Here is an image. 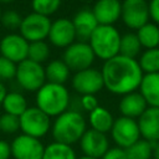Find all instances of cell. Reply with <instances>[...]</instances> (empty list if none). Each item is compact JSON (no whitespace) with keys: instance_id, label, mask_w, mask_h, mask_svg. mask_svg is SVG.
Instances as JSON below:
<instances>
[{"instance_id":"1","label":"cell","mask_w":159,"mask_h":159,"mask_svg":"<svg viewBox=\"0 0 159 159\" xmlns=\"http://www.w3.org/2000/svg\"><path fill=\"white\" fill-rule=\"evenodd\" d=\"M104 87L113 94H128L139 88L144 76L134 58L117 55L104 61L101 70Z\"/></svg>"},{"instance_id":"2","label":"cell","mask_w":159,"mask_h":159,"mask_svg":"<svg viewBox=\"0 0 159 159\" xmlns=\"http://www.w3.org/2000/svg\"><path fill=\"white\" fill-rule=\"evenodd\" d=\"M86 130V120L83 116L73 109L60 114L52 124V137L55 142L67 145L80 142Z\"/></svg>"},{"instance_id":"3","label":"cell","mask_w":159,"mask_h":159,"mask_svg":"<svg viewBox=\"0 0 159 159\" xmlns=\"http://www.w3.org/2000/svg\"><path fill=\"white\" fill-rule=\"evenodd\" d=\"M70 93L63 84L45 83L36 92V107L48 117H58L67 111Z\"/></svg>"},{"instance_id":"4","label":"cell","mask_w":159,"mask_h":159,"mask_svg":"<svg viewBox=\"0 0 159 159\" xmlns=\"http://www.w3.org/2000/svg\"><path fill=\"white\" fill-rule=\"evenodd\" d=\"M88 43L94 56L107 61L119 55L120 35L112 25H98L91 35Z\"/></svg>"},{"instance_id":"5","label":"cell","mask_w":159,"mask_h":159,"mask_svg":"<svg viewBox=\"0 0 159 159\" xmlns=\"http://www.w3.org/2000/svg\"><path fill=\"white\" fill-rule=\"evenodd\" d=\"M15 78L20 87L30 92H37L46 81L45 68L41 63L34 62L29 58L17 63Z\"/></svg>"},{"instance_id":"6","label":"cell","mask_w":159,"mask_h":159,"mask_svg":"<svg viewBox=\"0 0 159 159\" xmlns=\"http://www.w3.org/2000/svg\"><path fill=\"white\" fill-rule=\"evenodd\" d=\"M51 128L50 117L37 107H29L20 116V129L24 134L40 139Z\"/></svg>"},{"instance_id":"7","label":"cell","mask_w":159,"mask_h":159,"mask_svg":"<svg viewBox=\"0 0 159 159\" xmlns=\"http://www.w3.org/2000/svg\"><path fill=\"white\" fill-rule=\"evenodd\" d=\"M111 135L117 147L127 149L140 139V132L137 119L127 118L120 116L114 119V123L111 129Z\"/></svg>"},{"instance_id":"8","label":"cell","mask_w":159,"mask_h":159,"mask_svg":"<svg viewBox=\"0 0 159 159\" xmlns=\"http://www.w3.org/2000/svg\"><path fill=\"white\" fill-rule=\"evenodd\" d=\"M94 53L89 46V43L84 41L73 42L68 47H66L63 52V62L67 65L70 71H82L87 70L92 66L94 61Z\"/></svg>"},{"instance_id":"9","label":"cell","mask_w":159,"mask_h":159,"mask_svg":"<svg viewBox=\"0 0 159 159\" xmlns=\"http://www.w3.org/2000/svg\"><path fill=\"white\" fill-rule=\"evenodd\" d=\"M51 21L47 16L31 12L22 17L20 25V35L30 43L35 41H43L48 37Z\"/></svg>"},{"instance_id":"10","label":"cell","mask_w":159,"mask_h":159,"mask_svg":"<svg viewBox=\"0 0 159 159\" xmlns=\"http://www.w3.org/2000/svg\"><path fill=\"white\" fill-rule=\"evenodd\" d=\"M120 19L132 30H138L149 22V2L147 0H124Z\"/></svg>"},{"instance_id":"11","label":"cell","mask_w":159,"mask_h":159,"mask_svg":"<svg viewBox=\"0 0 159 159\" xmlns=\"http://www.w3.org/2000/svg\"><path fill=\"white\" fill-rule=\"evenodd\" d=\"M11 155L15 159H42L45 147L40 139L20 134L10 144Z\"/></svg>"},{"instance_id":"12","label":"cell","mask_w":159,"mask_h":159,"mask_svg":"<svg viewBox=\"0 0 159 159\" xmlns=\"http://www.w3.org/2000/svg\"><path fill=\"white\" fill-rule=\"evenodd\" d=\"M72 87L73 89L84 96V94H94L97 92H99L103 87V77H102V72L97 68H87V70H82L75 73L73 78H72Z\"/></svg>"},{"instance_id":"13","label":"cell","mask_w":159,"mask_h":159,"mask_svg":"<svg viewBox=\"0 0 159 159\" xmlns=\"http://www.w3.org/2000/svg\"><path fill=\"white\" fill-rule=\"evenodd\" d=\"M1 56L14 63H20L27 58L29 42L20 34H9L0 41Z\"/></svg>"},{"instance_id":"14","label":"cell","mask_w":159,"mask_h":159,"mask_svg":"<svg viewBox=\"0 0 159 159\" xmlns=\"http://www.w3.org/2000/svg\"><path fill=\"white\" fill-rule=\"evenodd\" d=\"M80 145L86 157L101 159L109 149V140L104 133L87 129L80 140Z\"/></svg>"},{"instance_id":"15","label":"cell","mask_w":159,"mask_h":159,"mask_svg":"<svg viewBox=\"0 0 159 159\" xmlns=\"http://www.w3.org/2000/svg\"><path fill=\"white\" fill-rule=\"evenodd\" d=\"M48 39H50V42L57 47L66 48L70 45H72L76 39V31H75L72 20L61 17L51 22Z\"/></svg>"},{"instance_id":"16","label":"cell","mask_w":159,"mask_h":159,"mask_svg":"<svg viewBox=\"0 0 159 159\" xmlns=\"http://www.w3.org/2000/svg\"><path fill=\"white\" fill-rule=\"evenodd\" d=\"M92 12L98 25H112L119 20L122 14V2L119 0H97Z\"/></svg>"},{"instance_id":"17","label":"cell","mask_w":159,"mask_h":159,"mask_svg":"<svg viewBox=\"0 0 159 159\" xmlns=\"http://www.w3.org/2000/svg\"><path fill=\"white\" fill-rule=\"evenodd\" d=\"M137 122L143 139L150 143L159 140V108L148 107Z\"/></svg>"},{"instance_id":"18","label":"cell","mask_w":159,"mask_h":159,"mask_svg":"<svg viewBox=\"0 0 159 159\" xmlns=\"http://www.w3.org/2000/svg\"><path fill=\"white\" fill-rule=\"evenodd\" d=\"M147 108H148V104L145 99L137 91L124 94L120 98L119 104H118V109L120 114L123 117L132 118V119H138Z\"/></svg>"},{"instance_id":"19","label":"cell","mask_w":159,"mask_h":159,"mask_svg":"<svg viewBox=\"0 0 159 159\" xmlns=\"http://www.w3.org/2000/svg\"><path fill=\"white\" fill-rule=\"evenodd\" d=\"M72 24L75 26L76 37L81 40H89L93 31L97 29L98 22L92 12V10L83 9L80 10L72 19Z\"/></svg>"},{"instance_id":"20","label":"cell","mask_w":159,"mask_h":159,"mask_svg":"<svg viewBox=\"0 0 159 159\" xmlns=\"http://www.w3.org/2000/svg\"><path fill=\"white\" fill-rule=\"evenodd\" d=\"M139 93L145 99L148 107L159 108V73L144 75L139 86Z\"/></svg>"},{"instance_id":"21","label":"cell","mask_w":159,"mask_h":159,"mask_svg":"<svg viewBox=\"0 0 159 159\" xmlns=\"http://www.w3.org/2000/svg\"><path fill=\"white\" fill-rule=\"evenodd\" d=\"M114 123L112 113L106 109L104 107L98 106L94 111L89 113V124L91 129H94L101 133H108L112 129V125Z\"/></svg>"},{"instance_id":"22","label":"cell","mask_w":159,"mask_h":159,"mask_svg":"<svg viewBox=\"0 0 159 159\" xmlns=\"http://www.w3.org/2000/svg\"><path fill=\"white\" fill-rule=\"evenodd\" d=\"M138 40L145 50L159 47V26L154 22H147L144 26L137 30Z\"/></svg>"},{"instance_id":"23","label":"cell","mask_w":159,"mask_h":159,"mask_svg":"<svg viewBox=\"0 0 159 159\" xmlns=\"http://www.w3.org/2000/svg\"><path fill=\"white\" fill-rule=\"evenodd\" d=\"M45 76L46 80L50 83H57L63 84L70 76V68L67 65L61 60H53L51 61L46 68H45Z\"/></svg>"},{"instance_id":"24","label":"cell","mask_w":159,"mask_h":159,"mask_svg":"<svg viewBox=\"0 0 159 159\" xmlns=\"http://www.w3.org/2000/svg\"><path fill=\"white\" fill-rule=\"evenodd\" d=\"M1 104L5 109V113H9V114H12V116H16V117H20L29 108L26 98L19 92L6 93Z\"/></svg>"},{"instance_id":"25","label":"cell","mask_w":159,"mask_h":159,"mask_svg":"<svg viewBox=\"0 0 159 159\" xmlns=\"http://www.w3.org/2000/svg\"><path fill=\"white\" fill-rule=\"evenodd\" d=\"M142 45L138 40L137 34L134 32H128L120 36V43H119V55L134 58L140 53L142 51Z\"/></svg>"},{"instance_id":"26","label":"cell","mask_w":159,"mask_h":159,"mask_svg":"<svg viewBox=\"0 0 159 159\" xmlns=\"http://www.w3.org/2000/svg\"><path fill=\"white\" fill-rule=\"evenodd\" d=\"M42 159H77V158L71 145L52 142L47 147H45Z\"/></svg>"},{"instance_id":"27","label":"cell","mask_w":159,"mask_h":159,"mask_svg":"<svg viewBox=\"0 0 159 159\" xmlns=\"http://www.w3.org/2000/svg\"><path fill=\"white\" fill-rule=\"evenodd\" d=\"M138 63L144 75L159 73V47L149 48L140 53Z\"/></svg>"},{"instance_id":"28","label":"cell","mask_w":159,"mask_h":159,"mask_svg":"<svg viewBox=\"0 0 159 159\" xmlns=\"http://www.w3.org/2000/svg\"><path fill=\"white\" fill-rule=\"evenodd\" d=\"M127 159H152L153 158V143L140 138L133 145L125 149Z\"/></svg>"},{"instance_id":"29","label":"cell","mask_w":159,"mask_h":159,"mask_svg":"<svg viewBox=\"0 0 159 159\" xmlns=\"http://www.w3.org/2000/svg\"><path fill=\"white\" fill-rule=\"evenodd\" d=\"M50 57V47L45 41H35L29 43V52H27V58L42 63Z\"/></svg>"},{"instance_id":"30","label":"cell","mask_w":159,"mask_h":159,"mask_svg":"<svg viewBox=\"0 0 159 159\" xmlns=\"http://www.w3.org/2000/svg\"><path fill=\"white\" fill-rule=\"evenodd\" d=\"M61 5V0H32L31 6L34 12L43 15V16H50L55 14Z\"/></svg>"},{"instance_id":"31","label":"cell","mask_w":159,"mask_h":159,"mask_svg":"<svg viewBox=\"0 0 159 159\" xmlns=\"http://www.w3.org/2000/svg\"><path fill=\"white\" fill-rule=\"evenodd\" d=\"M20 129V117L4 113L0 116V130L6 134L16 133Z\"/></svg>"},{"instance_id":"32","label":"cell","mask_w":159,"mask_h":159,"mask_svg":"<svg viewBox=\"0 0 159 159\" xmlns=\"http://www.w3.org/2000/svg\"><path fill=\"white\" fill-rule=\"evenodd\" d=\"M16 63L11 62L10 60L0 55V82L14 78L16 75Z\"/></svg>"},{"instance_id":"33","label":"cell","mask_w":159,"mask_h":159,"mask_svg":"<svg viewBox=\"0 0 159 159\" xmlns=\"http://www.w3.org/2000/svg\"><path fill=\"white\" fill-rule=\"evenodd\" d=\"M21 21H22V17L20 16L19 12H16V11H14V10H7V11H5V12L1 15V21H0V22H1L6 29L15 30V29H20Z\"/></svg>"},{"instance_id":"34","label":"cell","mask_w":159,"mask_h":159,"mask_svg":"<svg viewBox=\"0 0 159 159\" xmlns=\"http://www.w3.org/2000/svg\"><path fill=\"white\" fill-rule=\"evenodd\" d=\"M80 103H81L82 108L84 111L89 112V113L98 107V101H97L94 94H84V96H82L80 98Z\"/></svg>"},{"instance_id":"35","label":"cell","mask_w":159,"mask_h":159,"mask_svg":"<svg viewBox=\"0 0 159 159\" xmlns=\"http://www.w3.org/2000/svg\"><path fill=\"white\" fill-rule=\"evenodd\" d=\"M101 159H127V153L125 149L114 147V148H109Z\"/></svg>"},{"instance_id":"36","label":"cell","mask_w":159,"mask_h":159,"mask_svg":"<svg viewBox=\"0 0 159 159\" xmlns=\"http://www.w3.org/2000/svg\"><path fill=\"white\" fill-rule=\"evenodd\" d=\"M149 17L159 26V0H149Z\"/></svg>"},{"instance_id":"37","label":"cell","mask_w":159,"mask_h":159,"mask_svg":"<svg viewBox=\"0 0 159 159\" xmlns=\"http://www.w3.org/2000/svg\"><path fill=\"white\" fill-rule=\"evenodd\" d=\"M10 157H11L10 143L0 139V159H10Z\"/></svg>"},{"instance_id":"38","label":"cell","mask_w":159,"mask_h":159,"mask_svg":"<svg viewBox=\"0 0 159 159\" xmlns=\"http://www.w3.org/2000/svg\"><path fill=\"white\" fill-rule=\"evenodd\" d=\"M153 159H159V140L153 143Z\"/></svg>"},{"instance_id":"39","label":"cell","mask_w":159,"mask_h":159,"mask_svg":"<svg viewBox=\"0 0 159 159\" xmlns=\"http://www.w3.org/2000/svg\"><path fill=\"white\" fill-rule=\"evenodd\" d=\"M6 88H5V86H4V83L2 82H0V104L2 103V101H4V98H5V96H6Z\"/></svg>"},{"instance_id":"40","label":"cell","mask_w":159,"mask_h":159,"mask_svg":"<svg viewBox=\"0 0 159 159\" xmlns=\"http://www.w3.org/2000/svg\"><path fill=\"white\" fill-rule=\"evenodd\" d=\"M12 1H15V0H0L1 4H10V2H12Z\"/></svg>"},{"instance_id":"41","label":"cell","mask_w":159,"mask_h":159,"mask_svg":"<svg viewBox=\"0 0 159 159\" xmlns=\"http://www.w3.org/2000/svg\"><path fill=\"white\" fill-rule=\"evenodd\" d=\"M78 159H94V158H89V157H86V155H83V157H81V158H78Z\"/></svg>"},{"instance_id":"42","label":"cell","mask_w":159,"mask_h":159,"mask_svg":"<svg viewBox=\"0 0 159 159\" xmlns=\"http://www.w3.org/2000/svg\"><path fill=\"white\" fill-rule=\"evenodd\" d=\"M1 15H2V14H1V11H0V21H1Z\"/></svg>"}]
</instances>
